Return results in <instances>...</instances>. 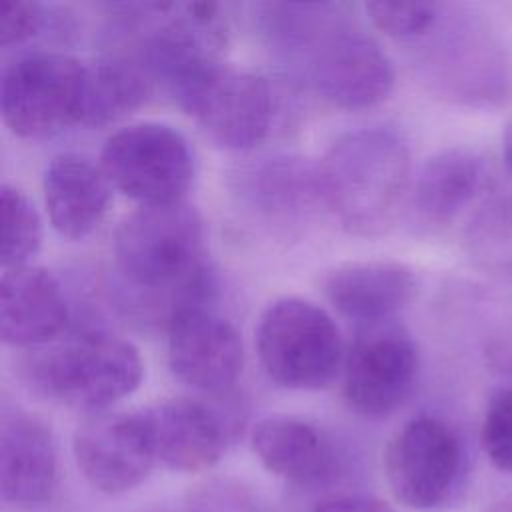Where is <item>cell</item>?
<instances>
[{"label": "cell", "instance_id": "obj_1", "mask_svg": "<svg viewBox=\"0 0 512 512\" xmlns=\"http://www.w3.org/2000/svg\"><path fill=\"white\" fill-rule=\"evenodd\" d=\"M114 260L138 302L170 308L204 304L210 276L204 266V224L184 200L146 204L126 214L114 232Z\"/></svg>", "mask_w": 512, "mask_h": 512}, {"label": "cell", "instance_id": "obj_2", "mask_svg": "<svg viewBox=\"0 0 512 512\" xmlns=\"http://www.w3.org/2000/svg\"><path fill=\"white\" fill-rule=\"evenodd\" d=\"M324 206L344 230L378 236L396 220L410 188V150L386 126L356 128L318 162Z\"/></svg>", "mask_w": 512, "mask_h": 512}, {"label": "cell", "instance_id": "obj_3", "mask_svg": "<svg viewBox=\"0 0 512 512\" xmlns=\"http://www.w3.org/2000/svg\"><path fill=\"white\" fill-rule=\"evenodd\" d=\"M142 374L138 348L106 332L34 348L24 362V378L36 394L94 414L132 394Z\"/></svg>", "mask_w": 512, "mask_h": 512}, {"label": "cell", "instance_id": "obj_4", "mask_svg": "<svg viewBox=\"0 0 512 512\" xmlns=\"http://www.w3.org/2000/svg\"><path fill=\"white\" fill-rule=\"evenodd\" d=\"M256 350L266 374L290 390H318L344 362V342L332 316L304 298H280L260 316Z\"/></svg>", "mask_w": 512, "mask_h": 512}, {"label": "cell", "instance_id": "obj_5", "mask_svg": "<svg viewBox=\"0 0 512 512\" xmlns=\"http://www.w3.org/2000/svg\"><path fill=\"white\" fill-rule=\"evenodd\" d=\"M100 166L112 188L140 206L184 200L194 178L188 140L162 122H136L110 134Z\"/></svg>", "mask_w": 512, "mask_h": 512}, {"label": "cell", "instance_id": "obj_6", "mask_svg": "<svg viewBox=\"0 0 512 512\" xmlns=\"http://www.w3.org/2000/svg\"><path fill=\"white\" fill-rule=\"evenodd\" d=\"M84 60L34 52L12 62L2 76L0 110L4 124L20 138H50L80 126Z\"/></svg>", "mask_w": 512, "mask_h": 512}, {"label": "cell", "instance_id": "obj_7", "mask_svg": "<svg viewBox=\"0 0 512 512\" xmlns=\"http://www.w3.org/2000/svg\"><path fill=\"white\" fill-rule=\"evenodd\" d=\"M464 468L456 432L434 416L406 422L384 454L388 486L412 510H436L454 494Z\"/></svg>", "mask_w": 512, "mask_h": 512}, {"label": "cell", "instance_id": "obj_8", "mask_svg": "<svg viewBox=\"0 0 512 512\" xmlns=\"http://www.w3.org/2000/svg\"><path fill=\"white\" fill-rule=\"evenodd\" d=\"M418 348L400 326L366 324L344 358V400L360 416L382 418L398 410L416 384Z\"/></svg>", "mask_w": 512, "mask_h": 512}, {"label": "cell", "instance_id": "obj_9", "mask_svg": "<svg viewBox=\"0 0 512 512\" xmlns=\"http://www.w3.org/2000/svg\"><path fill=\"white\" fill-rule=\"evenodd\" d=\"M204 134L222 148L246 150L258 144L272 120V92L254 72L220 64L180 104Z\"/></svg>", "mask_w": 512, "mask_h": 512}, {"label": "cell", "instance_id": "obj_10", "mask_svg": "<svg viewBox=\"0 0 512 512\" xmlns=\"http://www.w3.org/2000/svg\"><path fill=\"white\" fill-rule=\"evenodd\" d=\"M308 76L324 100L346 110L376 106L394 86L388 54L370 36L340 24L312 44Z\"/></svg>", "mask_w": 512, "mask_h": 512}, {"label": "cell", "instance_id": "obj_11", "mask_svg": "<svg viewBox=\"0 0 512 512\" xmlns=\"http://www.w3.org/2000/svg\"><path fill=\"white\" fill-rule=\"evenodd\" d=\"M166 350L174 376L208 394H226L242 374L240 334L204 304L184 306L168 318Z\"/></svg>", "mask_w": 512, "mask_h": 512}, {"label": "cell", "instance_id": "obj_12", "mask_svg": "<svg viewBox=\"0 0 512 512\" xmlns=\"http://www.w3.org/2000/svg\"><path fill=\"white\" fill-rule=\"evenodd\" d=\"M72 452L86 482L104 494L136 488L158 462L140 412H98L74 432Z\"/></svg>", "mask_w": 512, "mask_h": 512}, {"label": "cell", "instance_id": "obj_13", "mask_svg": "<svg viewBox=\"0 0 512 512\" xmlns=\"http://www.w3.org/2000/svg\"><path fill=\"white\" fill-rule=\"evenodd\" d=\"M156 460L176 472H204L224 454L236 424L204 402L176 398L142 410Z\"/></svg>", "mask_w": 512, "mask_h": 512}, {"label": "cell", "instance_id": "obj_14", "mask_svg": "<svg viewBox=\"0 0 512 512\" xmlns=\"http://www.w3.org/2000/svg\"><path fill=\"white\" fill-rule=\"evenodd\" d=\"M58 482L56 444L48 426L20 408L0 418V492L14 508L32 510L50 502Z\"/></svg>", "mask_w": 512, "mask_h": 512}, {"label": "cell", "instance_id": "obj_15", "mask_svg": "<svg viewBox=\"0 0 512 512\" xmlns=\"http://www.w3.org/2000/svg\"><path fill=\"white\" fill-rule=\"evenodd\" d=\"M68 324L60 282L46 268H6L0 280V336L16 348L52 344Z\"/></svg>", "mask_w": 512, "mask_h": 512}, {"label": "cell", "instance_id": "obj_16", "mask_svg": "<svg viewBox=\"0 0 512 512\" xmlns=\"http://www.w3.org/2000/svg\"><path fill=\"white\" fill-rule=\"evenodd\" d=\"M418 288L412 268L394 260H362L334 268L324 280V294L344 316L366 324L388 322L414 298Z\"/></svg>", "mask_w": 512, "mask_h": 512}, {"label": "cell", "instance_id": "obj_17", "mask_svg": "<svg viewBox=\"0 0 512 512\" xmlns=\"http://www.w3.org/2000/svg\"><path fill=\"white\" fill-rule=\"evenodd\" d=\"M42 190L54 230L68 240L88 236L104 218L112 196V184L102 166L76 152L50 160Z\"/></svg>", "mask_w": 512, "mask_h": 512}, {"label": "cell", "instance_id": "obj_18", "mask_svg": "<svg viewBox=\"0 0 512 512\" xmlns=\"http://www.w3.org/2000/svg\"><path fill=\"white\" fill-rule=\"evenodd\" d=\"M252 450L262 466L300 486L330 480L338 456L330 438L314 424L296 416H268L252 430Z\"/></svg>", "mask_w": 512, "mask_h": 512}, {"label": "cell", "instance_id": "obj_19", "mask_svg": "<svg viewBox=\"0 0 512 512\" xmlns=\"http://www.w3.org/2000/svg\"><path fill=\"white\" fill-rule=\"evenodd\" d=\"M488 180V164L478 152L464 146L440 150L416 174L412 208L426 224H446L484 192Z\"/></svg>", "mask_w": 512, "mask_h": 512}, {"label": "cell", "instance_id": "obj_20", "mask_svg": "<svg viewBox=\"0 0 512 512\" xmlns=\"http://www.w3.org/2000/svg\"><path fill=\"white\" fill-rule=\"evenodd\" d=\"M154 88L148 72L126 54L84 60L80 126H104L146 102Z\"/></svg>", "mask_w": 512, "mask_h": 512}, {"label": "cell", "instance_id": "obj_21", "mask_svg": "<svg viewBox=\"0 0 512 512\" xmlns=\"http://www.w3.org/2000/svg\"><path fill=\"white\" fill-rule=\"evenodd\" d=\"M244 194L262 212L270 216L306 214L322 202L318 164L302 158L278 156L256 164L244 174Z\"/></svg>", "mask_w": 512, "mask_h": 512}, {"label": "cell", "instance_id": "obj_22", "mask_svg": "<svg viewBox=\"0 0 512 512\" xmlns=\"http://www.w3.org/2000/svg\"><path fill=\"white\" fill-rule=\"evenodd\" d=\"M0 216H2V268L28 264L42 240V220L34 202L16 186H0Z\"/></svg>", "mask_w": 512, "mask_h": 512}, {"label": "cell", "instance_id": "obj_23", "mask_svg": "<svg viewBox=\"0 0 512 512\" xmlns=\"http://www.w3.org/2000/svg\"><path fill=\"white\" fill-rule=\"evenodd\" d=\"M368 18L384 34L392 38H418L430 32L438 18L442 6L436 2H368Z\"/></svg>", "mask_w": 512, "mask_h": 512}, {"label": "cell", "instance_id": "obj_24", "mask_svg": "<svg viewBox=\"0 0 512 512\" xmlns=\"http://www.w3.org/2000/svg\"><path fill=\"white\" fill-rule=\"evenodd\" d=\"M186 512H274L248 486L230 478L196 484L186 498Z\"/></svg>", "mask_w": 512, "mask_h": 512}, {"label": "cell", "instance_id": "obj_25", "mask_svg": "<svg viewBox=\"0 0 512 512\" xmlns=\"http://www.w3.org/2000/svg\"><path fill=\"white\" fill-rule=\"evenodd\" d=\"M480 444L494 468L512 474V386L490 396L482 418Z\"/></svg>", "mask_w": 512, "mask_h": 512}, {"label": "cell", "instance_id": "obj_26", "mask_svg": "<svg viewBox=\"0 0 512 512\" xmlns=\"http://www.w3.org/2000/svg\"><path fill=\"white\" fill-rule=\"evenodd\" d=\"M44 8L38 2H4L0 10V46H14L34 38L44 26Z\"/></svg>", "mask_w": 512, "mask_h": 512}, {"label": "cell", "instance_id": "obj_27", "mask_svg": "<svg viewBox=\"0 0 512 512\" xmlns=\"http://www.w3.org/2000/svg\"><path fill=\"white\" fill-rule=\"evenodd\" d=\"M314 512H394V510L378 498L362 496V494H346V496L324 500L322 504L316 506Z\"/></svg>", "mask_w": 512, "mask_h": 512}, {"label": "cell", "instance_id": "obj_28", "mask_svg": "<svg viewBox=\"0 0 512 512\" xmlns=\"http://www.w3.org/2000/svg\"><path fill=\"white\" fill-rule=\"evenodd\" d=\"M502 158L506 168L512 172V118L506 122L502 132Z\"/></svg>", "mask_w": 512, "mask_h": 512}, {"label": "cell", "instance_id": "obj_29", "mask_svg": "<svg viewBox=\"0 0 512 512\" xmlns=\"http://www.w3.org/2000/svg\"><path fill=\"white\" fill-rule=\"evenodd\" d=\"M486 512H512V496L494 502Z\"/></svg>", "mask_w": 512, "mask_h": 512}]
</instances>
